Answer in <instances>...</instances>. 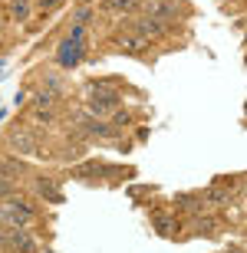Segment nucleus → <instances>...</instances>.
I'll return each mask as SVG.
<instances>
[{
	"instance_id": "nucleus-1",
	"label": "nucleus",
	"mask_w": 247,
	"mask_h": 253,
	"mask_svg": "<svg viewBox=\"0 0 247 253\" xmlns=\"http://www.w3.org/2000/svg\"><path fill=\"white\" fill-rule=\"evenodd\" d=\"M0 220L3 224H10V227H23L27 230L33 220H37V214H33V207L27 204V201H13V197H3L0 201Z\"/></svg>"
},
{
	"instance_id": "nucleus-2",
	"label": "nucleus",
	"mask_w": 247,
	"mask_h": 253,
	"mask_svg": "<svg viewBox=\"0 0 247 253\" xmlns=\"http://www.w3.org/2000/svg\"><path fill=\"white\" fill-rule=\"evenodd\" d=\"M115 105H119V89H112V85H105V83L89 85V95H86L89 115H105V112H112Z\"/></svg>"
},
{
	"instance_id": "nucleus-3",
	"label": "nucleus",
	"mask_w": 247,
	"mask_h": 253,
	"mask_svg": "<svg viewBox=\"0 0 247 253\" xmlns=\"http://www.w3.org/2000/svg\"><path fill=\"white\" fill-rule=\"evenodd\" d=\"M7 145L17 151V155H30V158H40V145H37V138H33L27 128L10 131V135H7Z\"/></svg>"
},
{
	"instance_id": "nucleus-4",
	"label": "nucleus",
	"mask_w": 247,
	"mask_h": 253,
	"mask_svg": "<svg viewBox=\"0 0 247 253\" xmlns=\"http://www.w3.org/2000/svg\"><path fill=\"white\" fill-rule=\"evenodd\" d=\"M79 128H83L89 138H112V135H115V125L105 122V119H96V115L83 119V122H79Z\"/></svg>"
},
{
	"instance_id": "nucleus-5",
	"label": "nucleus",
	"mask_w": 247,
	"mask_h": 253,
	"mask_svg": "<svg viewBox=\"0 0 247 253\" xmlns=\"http://www.w3.org/2000/svg\"><path fill=\"white\" fill-rule=\"evenodd\" d=\"M83 53H86L83 43H69V40H63V43H59V53H56V63L63 66V69H73V66L83 59Z\"/></svg>"
},
{
	"instance_id": "nucleus-6",
	"label": "nucleus",
	"mask_w": 247,
	"mask_h": 253,
	"mask_svg": "<svg viewBox=\"0 0 247 253\" xmlns=\"http://www.w3.org/2000/svg\"><path fill=\"white\" fill-rule=\"evenodd\" d=\"M7 234H10L7 240H10V247H13V250H20V253H37V244H33V237H30L23 227H10Z\"/></svg>"
},
{
	"instance_id": "nucleus-7",
	"label": "nucleus",
	"mask_w": 247,
	"mask_h": 253,
	"mask_svg": "<svg viewBox=\"0 0 247 253\" xmlns=\"http://www.w3.org/2000/svg\"><path fill=\"white\" fill-rule=\"evenodd\" d=\"M132 30L139 33V37H162L165 30H168V23H158V20H152V17H142V20H135L132 23Z\"/></svg>"
},
{
	"instance_id": "nucleus-8",
	"label": "nucleus",
	"mask_w": 247,
	"mask_h": 253,
	"mask_svg": "<svg viewBox=\"0 0 247 253\" xmlns=\"http://www.w3.org/2000/svg\"><path fill=\"white\" fill-rule=\"evenodd\" d=\"M145 17L158 20V23H168V20L178 17V7H175V3H148V7H145Z\"/></svg>"
},
{
	"instance_id": "nucleus-9",
	"label": "nucleus",
	"mask_w": 247,
	"mask_h": 253,
	"mask_svg": "<svg viewBox=\"0 0 247 253\" xmlns=\"http://www.w3.org/2000/svg\"><path fill=\"white\" fill-rule=\"evenodd\" d=\"M115 46L125 49V53H142L145 49V40L139 33H122V37H115Z\"/></svg>"
},
{
	"instance_id": "nucleus-10",
	"label": "nucleus",
	"mask_w": 247,
	"mask_h": 253,
	"mask_svg": "<svg viewBox=\"0 0 247 253\" xmlns=\"http://www.w3.org/2000/svg\"><path fill=\"white\" fill-rule=\"evenodd\" d=\"M37 194H40V197H47V201H53V204H59V201H63L59 188H56V184H53L49 178H37Z\"/></svg>"
},
{
	"instance_id": "nucleus-11",
	"label": "nucleus",
	"mask_w": 247,
	"mask_h": 253,
	"mask_svg": "<svg viewBox=\"0 0 247 253\" xmlns=\"http://www.w3.org/2000/svg\"><path fill=\"white\" fill-rule=\"evenodd\" d=\"M204 201H208V204H231V184H214V188H208Z\"/></svg>"
},
{
	"instance_id": "nucleus-12",
	"label": "nucleus",
	"mask_w": 247,
	"mask_h": 253,
	"mask_svg": "<svg viewBox=\"0 0 247 253\" xmlns=\"http://www.w3.org/2000/svg\"><path fill=\"white\" fill-rule=\"evenodd\" d=\"M23 174V161H13V158H0V178L7 181H17Z\"/></svg>"
},
{
	"instance_id": "nucleus-13",
	"label": "nucleus",
	"mask_w": 247,
	"mask_h": 253,
	"mask_svg": "<svg viewBox=\"0 0 247 253\" xmlns=\"http://www.w3.org/2000/svg\"><path fill=\"white\" fill-rule=\"evenodd\" d=\"M102 7L109 13H132V10H139V0H102Z\"/></svg>"
},
{
	"instance_id": "nucleus-14",
	"label": "nucleus",
	"mask_w": 247,
	"mask_h": 253,
	"mask_svg": "<svg viewBox=\"0 0 247 253\" xmlns=\"http://www.w3.org/2000/svg\"><path fill=\"white\" fill-rule=\"evenodd\" d=\"M53 102H56V95H53V92H47V89L33 95V109H53Z\"/></svg>"
},
{
	"instance_id": "nucleus-15",
	"label": "nucleus",
	"mask_w": 247,
	"mask_h": 253,
	"mask_svg": "<svg viewBox=\"0 0 247 253\" xmlns=\"http://www.w3.org/2000/svg\"><path fill=\"white\" fill-rule=\"evenodd\" d=\"M33 122L37 125H53L56 115H53V109H37V112H33Z\"/></svg>"
},
{
	"instance_id": "nucleus-16",
	"label": "nucleus",
	"mask_w": 247,
	"mask_h": 253,
	"mask_svg": "<svg viewBox=\"0 0 247 253\" xmlns=\"http://www.w3.org/2000/svg\"><path fill=\"white\" fill-rule=\"evenodd\" d=\"M10 10H13V17H17L20 23L30 17V3H27V0H13V7H10Z\"/></svg>"
},
{
	"instance_id": "nucleus-17",
	"label": "nucleus",
	"mask_w": 247,
	"mask_h": 253,
	"mask_svg": "<svg viewBox=\"0 0 247 253\" xmlns=\"http://www.w3.org/2000/svg\"><path fill=\"white\" fill-rule=\"evenodd\" d=\"M89 20H93V10H89V7H86V10H79V13H76V27H86Z\"/></svg>"
},
{
	"instance_id": "nucleus-18",
	"label": "nucleus",
	"mask_w": 247,
	"mask_h": 253,
	"mask_svg": "<svg viewBox=\"0 0 247 253\" xmlns=\"http://www.w3.org/2000/svg\"><path fill=\"white\" fill-rule=\"evenodd\" d=\"M0 197H13V181L0 178Z\"/></svg>"
},
{
	"instance_id": "nucleus-19",
	"label": "nucleus",
	"mask_w": 247,
	"mask_h": 253,
	"mask_svg": "<svg viewBox=\"0 0 247 253\" xmlns=\"http://www.w3.org/2000/svg\"><path fill=\"white\" fill-rule=\"evenodd\" d=\"M83 33H86V27H73V30H69V43H83Z\"/></svg>"
},
{
	"instance_id": "nucleus-20",
	"label": "nucleus",
	"mask_w": 247,
	"mask_h": 253,
	"mask_svg": "<svg viewBox=\"0 0 247 253\" xmlns=\"http://www.w3.org/2000/svg\"><path fill=\"white\" fill-rule=\"evenodd\" d=\"M63 0H40V10H56Z\"/></svg>"
},
{
	"instance_id": "nucleus-21",
	"label": "nucleus",
	"mask_w": 247,
	"mask_h": 253,
	"mask_svg": "<svg viewBox=\"0 0 247 253\" xmlns=\"http://www.w3.org/2000/svg\"><path fill=\"white\" fill-rule=\"evenodd\" d=\"M112 122H115V125H125V122H129V115H125V112H115Z\"/></svg>"
},
{
	"instance_id": "nucleus-22",
	"label": "nucleus",
	"mask_w": 247,
	"mask_h": 253,
	"mask_svg": "<svg viewBox=\"0 0 247 253\" xmlns=\"http://www.w3.org/2000/svg\"><path fill=\"white\" fill-rule=\"evenodd\" d=\"M231 253H244V250H241V247H234V250H231Z\"/></svg>"
},
{
	"instance_id": "nucleus-23",
	"label": "nucleus",
	"mask_w": 247,
	"mask_h": 253,
	"mask_svg": "<svg viewBox=\"0 0 247 253\" xmlns=\"http://www.w3.org/2000/svg\"><path fill=\"white\" fill-rule=\"evenodd\" d=\"M0 33H3V20H0Z\"/></svg>"
},
{
	"instance_id": "nucleus-24",
	"label": "nucleus",
	"mask_w": 247,
	"mask_h": 253,
	"mask_svg": "<svg viewBox=\"0 0 247 253\" xmlns=\"http://www.w3.org/2000/svg\"><path fill=\"white\" fill-rule=\"evenodd\" d=\"M0 244H3V237H0Z\"/></svg>"
}]
</instances>
